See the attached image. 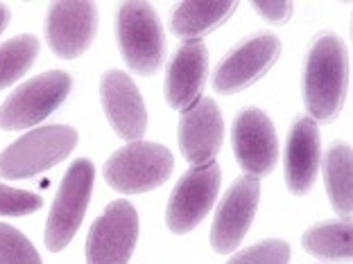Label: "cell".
<instances>
[{
	"instance_id": "9a60e30c",
	"label": "cell",
	"mask_w": 353,
	"mask_h": 264,
	"mask_svg": "<svg viewBox=\"0 0 353 264\" xmlns=\"http://www.w3.org/2000/svg\"><path fill=\"white\" fill-rule=\"evenodd\" d=\"M208 52L202 41H186L168 66L165 73V100L172 109L186 111L192 107L206 82Z\"/></svg>"
},
{
	"instance_id": "ac0fdd59",
	"label": "cell",
	"mask_w": 353,
	"mask_h": 264,
	"mask_svg": "<svg viewBox=\"0 0 353 264\" xmlns=\"http://www.w3.org/2000/svg\"><path fill=\"white\" fill-rule=\"evenodd\" d=\"M324 179L333 210L340 214L342 221H349L353 212V158L349 145L335 142L326 151Z\"/></svg>"
},
{
	"instance_id": "2e32d148",
	"label": "cell",
	"mask_w": 353,
	"mask_h": 264,
	"mask_svg": "<svg viewBox=\"0 0 353 264\" xmlns=\"http://www.w3.org/2000/svg\"><path fill=\"white\" fill-rule=\"evenodd\" d=\"M322 161L317 122L308 116L296 118L285 147V186L292 195H308Z\"/></svg>"
},
{
	"instance_id": "44dd1931",
	"label": "cell",
	"mask_w": 353,
	"mask_h": 264,
	"mask_svg": "<svg viewBox=\"0 0 353 264\" xmlns=\"http://www.w3.org/2000/svg\"><path fill=\"white\" fill-rule=\"evenodd\" d=\"M0 264H41V258L21 230L0 223Z\"/></svg>"
},
{
	"instance_id": "277c9868",
	"label": "cell",
	"mask_w": 353,
	"mask_h": 264,
	"mask_svg": "<svg viewBox=\"0 0 353 264\" xmlns=\"http://www.w3.org/2000/svg\"><path fill=\"white\" fill-rule=\"evenodd\" d=\"M172 167L174 158L168 147L134 140L114 151V156L104 163V181L118 192L141 195L170 179Z\"/></svg>"
},
{
	"instance_id": "30bf717a",
	"label": "cell",
	"mask_w": 353,
	"mask_h": 264,
	"mask_svg": "<svg viewBox=\"0 0 353 264\" xmlns=\"http://www.w3.org/2000/svg\"><path fill=\"white\" fill-rule=\"evenodd\" d=\"M98 32V7L86 0H59L50 5L46 36L61 59H75L88 50Z\"/></svg>"
},
{
	"instance_id": "5bb4252c",
	"label": "cell",
	"mask_w": 353,
	"mask_h": 264,
	"mask_svg": "<svg viewBox=\"0 0 353 264\" xmlns=\"http://www.w3.org/2000/svg\"><path fill=\"white\" fill-rule=\"evenodd\" d=\"M100 100L114 131L125 140H139L148 129V113L139 88L123 70H107L100 82Z\"/></svg>"
},
{
	"instance_id": "3957f363",
	"label": "cell",
	"mask_w": 353,
	"mask_h": 264,
	"mask_svg": "<svg viewBox=\"0 0 353 264\" xmlns=\"http://www.w3.org/2000/svg\"><path fill=\"white\" fill-rule=\"evenodd\" d=\"M75 145L77 131L73 126L50 124L30 131L28 135L12 142L5 151H0V176L19 181L41 174L70 156Z\"/></svg>"
},
{
	"instance_id": "8fae6325",
	"label": "cell",
	"mask_w": 353,
	"mask_h": 264,
	"mask_svg": "<svg viewBox=\"0 0 353 264\" xmlns=\"http://www.w3.org/2000/svg\"><path fill=\"white\" fill-rule=\"evenodd\" d=\"M259 199L261 183L254 176H243L229 188L222 204L218 206L211 228V246L215 253L227 255L238 249L254 221Z\"/></svg>"
},
{
	"instance_id": "603a6c76",
	"label": "cell",
	"mask_w": 353,
	"mask_h": 264,
	"mask_svg": "<svg viewBox=\"0 0 353 264\" xmlns=\"http://www.w3.org/2000/svg\"><path fill=\"white\" fill-rule=\"evenodd\" d=\"M43 206V199L34 192L14 190L0 183V214L5 217H26V214L37 212Z\"/></svg>"
},
{
	"instance_id": "4fadbf2b",
	"label": "cell",
	"mask_w": 353,
	"mask_h": 264,
	"mask_svg": "<svg viewBox=\"0 0 353 264\" xmlns=\"http://www.w3.org/2000/svg\"><path fill=\"white\" fill-rule=\"evenodd\" d=\"M224 138L222 113L211 98H199L181 113L179 147L183 158L192 165H208L218 156Z\"/></svg>"
},
{
	"instance_id": "ba28073f",
	"label": "cell",
	"mask_w": 353,
	"mask_h": 264,
	"mask_svg": "<svg viewBox=\"0 0 353 264\" xmlns=\"http://www.w3.org/2000/svg\"><path fill=\"white\" fill-rule=\"evenodd\" d=\"M139 237V214L125 199L111 201L93 221L86 239V264H127Z\"/></svg>"
},
{
	"instance_id": "52a82bcc",
	"label": "cell",
	"mask_w": 353,
	"mask_h": 264,
	"mask_svg": "<svg viewBox=\"0 0 353 264\" xmlns=\"http://www.w3.org/2000/svg\"><path fill=\"white\" fill-rule=\"evenodd\" d=\"M220 167L218 163H208L190 170L176 183L170 201L165 208V223L176 235L190 233L204 221L208 210L213 208L220 190Z\"/></svg>"
},
{
	"instance_id": "e0dca14e",
	"label": "cell",
	"mask_w": 353,
	"mask_h": 264,
	"mask_svg": "<svg viewBox=\"0 0 353 264\" xmlns=\"http://www.w3.org/2000/svg\"><path fill=\"white\" fill-rule=\"evenodd\" d=\"M236 3L231 0H188V3L176 5L170 19V30L174 36L186 38V41H202V36L220 28L229 16L236 12Z\"/></svg>"
},
{
	"instance_id": "8992f818",
	"label": "cell",
	"mask_w": 353,
	"mask_h": 264,
	"mask_svg": "<svg viewBox=\"0 0 353 264\" xmlns=\"http://www.w3.org/2000/svg\"><path fill=\"white\" fill-rule=\"evenodd\" d=\"M70 77L61 70H50L21 84L0 107V129L19 131L41 122L70 93Z\"/></svg>"
},
{
	"instance_id": "9c48e42d",
	"label": "cell",
	"mask_w": 353,
	"mask_h": 264,
	"mask_svg": "<svg viewBox=\"0 0 353 264\" xmlns=\"http://www.w3.org/2000/svg\"><path fill=\"white\" fill-rule=\"evenodd\" d=\"M279 54V36L270 34V32L250 36L220 61V66L213 75V88L220 95H234L245 91L247 86L259 82L274 66Z\"/></svg>"
},
{
	"instance_id": "cb8c5ba5",
	"label": "cell",
	"mask_w": 353,
	"mask_h": 264,
	"mask_svg": "<svg viewBox=\"0 0 353 264\" xmlns=\"http://www.w3.org/2000/svg\"><path fill=\"white\" fill-rule=\"evenodd\" d=\"M252 7L259 12L265 21L272 23H288L292 16V3H285V0H256Z\"/></svg>"
},
{
	"instance_id": "6da1fadb",
	"label": "cell",
	"mask_w": 353,
	"mask_h": 264,
	"mask_svg": "<svg viewBox=\"0 0 353 264\" xmlns=\"http://www.w3.org/2000/svg\"><path fill=\"white\" fill-rule=\"evenodd\" d=\"M349 88V57L340 36L322 34L312 43L303 73V104L315 122L328 124L340 116Z\"/></svg>"
},
{
	"instance_id": "d6986e66",
	"label": "cell",
	"mask_w": 353,
	"mask_h": 264,
	"mask_svg": "<svg viewBox=\"0 0 353 264\" xmlns=\"http://www.w3.org/2000/svg\"><path fill=\"white\" fill-rule=\"evenodd\" d=\"M303 251L319 260L342 262L353 255V230L349 221H326L317 223L301 237Z\"/></svg>"
},
{
	"instance_id": "d4e9b609",
	"label": "cell",
	"mask_w": 353,
	"mask_h": 264,
	"mask_svg": "<svg viewBox=\"0 0 353 264\" xmlns=\"http://www.w3.org/2000/svg\"><path fill=\"white\" fill-rule=\"evenodd\" d=\"M7 23H10V10H7V5L0 3V34L5 32Z\"/></svg>"
},
{
	"instance_id": "7a4b0ae2",
	"label": "cell",
	"mask_w": 353,
	"mask_h": 264,
	"mask_svg": "<svg viewBox=\"0 0 353 264\" xmlns=\"http://www.w3.org/2000/svg\"><path fill=\"white\" fill-rule=\"evenodd\" d=\"M116 34L120 54L132 73L150 77L161 68L165 54L163 28L150 3L132 0L120 5Z\"/></svg>"
},
{
	"instance_id": "7c38bea8",
	"label": "cell",
	"mask_w": 353,
	"mask_h": 264,
	"mask_svg": "<svg viewBox=\"0 0 353 264\" xmlns=\"http://www.w3.org/2000/svg\"><path fill=\"white\" fill-rule=\"evenodd\" d=\"M234 151L247 176L263 179L279 161V140L272 120L259 109H245L234 122Z\"/></svg>"
},
{
	"instance_id": "7402d4cb",
	"label": "cell",
	"mask_w": 353,
	"mask_h": 264,
	"mask_svg": "<svg viewBox=\"0 0 353 264\" xmlns=\"http://www.w3.org/2000/svg\"><path fill=\"white\" fill-rule=\"evenodd\" d=\"M290 246L283 239H263L250 249L236 253L227 264H288Z\"/></svg>"
},
{
	"instance_id": "5b68a950",
	"label": "cell",
	"mask_w": 353,
	"mask_h": 264,
	"mask_svg": "<svg viewBox=\"0 0 353 264\" xmlns=\"http://www.w3.org/2000/svg\"><path fill=\"white\" fill-rule=\"evenodd\" d=\"M95 170L91 161L79 158L68 167L63 176L57 197H54L52 210L46 221V246L48 251L59 253L75 237L79 223L84 219L86 206L91 201Z\"/></svg>"
},
{
	"instance_id": "ffe728a7",
	"label": "cell",
	"mask_w": 353,
	"mask_h": 264,
	"mask_svg": "<svg viewBox=\"0 0 353 264\" xmlns=\"http://www.w3.org/2000/svg\"><path fill=\"white\" fill-rule=\"evenodd\" d=\"M39 54V41L32 34L14 36L0 45V88L16 84L30 70Z\"/></svg>"
}]
</instances>
